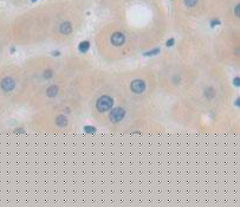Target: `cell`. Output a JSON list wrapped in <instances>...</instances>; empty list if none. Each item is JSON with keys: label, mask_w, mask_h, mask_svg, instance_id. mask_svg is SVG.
<instances>
[{"label": "cell", "mask_w": 240, "mask_h": 207, "mask_svg": "<svg viewBox=\"0 0 240 207\" xmlns=\"http://www.w3.org/2000/svg\"><path fill=\"white\" fill-rule=\"evenodd\" d=\"M45 78H51L52 77V71L51 70H49V71H45Z\"/></svg>", "instance_id": "obj_14"}, {"label": "cell", "mask_w": 240, "mask_h": 207, "mask_svg": "<svg viewBox=\"0 0 240 207\" xmlns=\"http://www.w3.org/2000/svg\"><path fill=\"white\" fill-rule=\"evenodd\" d=\"M205 94H206V97H207V98H212V97L214 96V91H213L212 88H211V89H207Z\"/></svg>", "instance_id": "obj_11"}, {"label": "cell", "mask_w": 240, "mask_h": 207, "mask_svg": "<svg viewBox=\"0 0 240 207\" xmlns=\"http://www.w3.org/2000/svg\"><path fill=\"white\" fill-rule=\"evenodd\" d=\"M239 103H240V100H239V98H238V100H236V101H235V105H238V107H239V105H240V104H239Z\"/></svg>", "instance_id": "obj_21"}, {"label": "cell", "mask_w": 240, "mask_h": 207, "mask_svg": "<svg viewBox=\"0 0 240 207\" xmlns=\"http://www.w3.org/2000/svg\"><path fill=\"white\" fill-rule=\"evenodd\" d=\"M219 24H220V21H219L218 19H215V20H212V21H211V26H212V27H214L215 25H219Z\"/></svg>", "instance_id": "obj_16"}, {"label": "cell", "mask_w": 240, "mask_h": 207, "mask_svg": "<svg viewBox=\"0 0 240 207\" xmlns=\"http://www.w3.org/2000/svg\"><path fill=\"white\" fill-rule=\"evenodd\" d=\"M84 131L85 133H89V134H94V133H96V128L95 127H84Z\"/></svg>", "instance_id": "obj_10"}, {"label": "cell", "mask_w": 240, "mask_h": 207, "mask_svg": "<svg viewBox=\"0 0 240 207\" xmlns=\"http://www.w3.org/2000/svg\"><path fill=\"white\" fill-rule=\"evenodd\" d=\"M185 3H186L187 6L192 7V6H194V5L198 3V0H185Z\"/></svg>", "instance_id": "obj_13"}, {"label": "cell", "mask_w": 240, "mask_h": 207, "mask_svg": "<svg viewBox=\"0 0 240 207\" xmlns=\"http://www.w3.org/2000/svg\"><path fill=\"white\" fill-rule=\"evenodd\" d=\"M14 81L12 79V78H10V77H7V78H5L3 82H1V88L4 89L5 91H11V90H13L14 89Z\"/></svg>", "instance_id": "obj_5"}, {"label": "cell", "mask_w": 240, "mask_h": 207, "mask_svg": "<svg viewBox=\"0 0 240 207\" xmlns=\"http://www.w3.org/2000/svg\"><path fill=\"white\" fill-rule=\"evenodd\" d=\"M61 32L63 33V35H68V33H70L71 32V24L70 23H63L62 25H61Z\"/></svg>", "instance_id": "obj_6"}, {"label": "cell", "mask_w": 240, "mask_h": 207, "mask_svg": "<svg viewBox=\"0 0 240 207\" xmlns=\"http://www.w3.org/2000/svg\"><path fill=\"white\" fill-rule=\"evenodd\" d=\"M52 54H53V56H59V52H58V51H54V52H52Z\"/></svg>", "instance_id": "obj_20"}, {"label": "cell", "mask_w": 240, "mask_h": 207, "mask_svg": "<svg viewBox=\"0 0 240 207\" xmlns=\"http://www.w3.org/2000/svg\"><path fill=\"white\" fill-rule=\"evenodd\" d=\"M166 45H167L168 47H170V46H173V45H174V39H173V38H170V39H169V40L167 42V44H166Z\"/></svg>", "instance_id": "obj_17"}, {"label": "cell", "mask_w": 240, "mask_h": 207, "mask_svg": "<svg viewBox=\"0 0 240 207\" xmlns=\"http://www.w3.org/2000/svg\"><path fill=\"white\" fill-rule=\"evenodd\" d=\"M144 89H145V84L143 81H140V79H136L131 83V90L136 94H141L144 91Z\"/></svg>", "instance_id": "obj_3"}, {"label": "cell", "mask_w": 240, "mask_h": 207, "mask_svg": "<svg viewBox=\"0 0 240 207\" xmlns=\"http://www.w3.org/2000/svg\"><path fill=\"white\" fill-rule=\"evenodd\" d=\"M46 94H47V95H49L50 97H53V96H56V95L58 94V86H57V85H52V86H50V88L47 89Z\"/></svg>", "instance_id": "obj_8"}, {"label": "cell", "mask_w": 240, "mask_h": 207, "mask_svg": "<svg viewBox=\"0 0 240 207\" xmlns=\"http://www.w3.org/2000/svg\"><path fill=\"white\" fill-rule=\"evenodd\" d=\"M89 46H90L89 42H82L78 47H79V51H80V52H86V51L89 50Z\"/></svg>", "instance_id": "obj_9"}, {"label": "cell", "mask_w": 240, "mask_h": 207, "mask_svg": "<svg viewBox=\"0 0 240 207\" xmlns=\"http://www.w3.org/2000/svg\"><path fill=\"white\" fill-rule=\"evenodd\" d=\"M16 133H24V129H16Z\"/></svg>", "instance_id": "obj_19"}, {"label": "cell", "mask_w": 240, "mask_h": 207, "mask_svg": "<svg viewBox=\"0 0 240 207\" xmlns=\"http://www.w3.org/2000/svg\"><path fill=\"white\" fill-rule=\"evenodd\" d=\"M239 10H240V5H238L236 7H235V14L239 17Z\"/></svg>", "instance_id": "obj_18"}, {"label": "cell", "mask_w": 240, "mask_h": 207, "mask_svg": "<svg viewBox=\"0 0 240 207\" xmlns=\"http://www.w3.org/2000/svg\"><path fill=\"white\" fill-rule=\"evenodd\" d=\"M56 123H57L58 126H61V127H64V126H66L68 120H66V117H65V116L61 115V116H58V117L56 118Z\"/></svg>", "instance_id": "obj_7"}, {"label": "cell", "mask_w": 240, "mask_h": 207, "mask_svg": "<svg viewBox=\"0 0 240 207\" xmlns=\"http://www.w3.org/2000/svg\"><path fill=\"white\" fill-rule=\"evenodd\" d=\"M160 52V49H155V50H152V51H149V52H145L144 56H155Z\"/></svg>", "instance_id": "obj_12"}, {"label": "cell", "mask_w": 240, "mask_h": 207, "mask_svg": "<svg viewBox=\"0 0 240 207\" xmlns=\"http://www.w3.org/2000/svg\"><path fill=\"white\" fill-rule=\"evenodd\" d=\"M126 38L122 33H119V32H116L111 36V43L115 45V46H119V45H122L124 43Z\"/></svg>", "instance_id": "obj_4"}, {"label": "cell", "mask_w": 240, "mask_h": 207, "mask_svg": "<svg viewBox=\"0 0 240 207\" xmlns=\"http://www.w3.org/2000/svg\"><path fill=\"white\" fill-rule=\"evenodd\" d=\"M112 104H114V101H112L111 97H109V96H102V97L97 101V104H96V105H97V109H98L100 111L104 112V111H108L109 109H111Z\"/></svg>", "instance_id": "obj_1"}, {"label": "cell", "mask_w": 240, "mask_h": 207, "mask_svg": "<svg viewBox=\"0 0 240 207\" xmlns=\"http://www.w3.org/2000/svg\"><path fill=\"white\" fill-rule=\"evenodd\" d=\"M233 83H234L235 86H239V85H240V78H239V77H235L234 81H233Z\"/></svg>", "instance_id": "obj_15"}, {"label": "cell", "mask_w": 240, "mask_h": 207, "mask_svg": "<svg viewBox=\"0 0 240 207\" xmlns=\"http://www.w3.org/2000/svg\"><path fill=\"white\" fill-rule=\"evenodd\" d=\"M32 1H36V0H32Z\"/></svg>", "instance_id": "obj_22"}, {"label": "cell", "mask_w": 240, "mask_h": 207, "mask_svg": "<svg viewBox=\"0 0 240 207\" xmlns=\"http://www.w3.org/2000/svg\"><path fill=\"white\" fill-rule=\"evenodd\" d=\"M124 110L122 108H115L111 112H110V121L111 122H119L124 117Z\"/></svg>", "instance_id": "obj_2"}]
</instances>
